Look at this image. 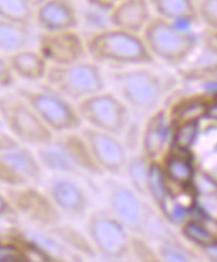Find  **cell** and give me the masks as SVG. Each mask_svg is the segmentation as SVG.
Here are the masks:
<instances>
[{"label": "cell", "instance_id": "cell-13", "mask_svg": "<svg viewBox=\"0 0 217 262\" xmlns=\"http://www.w3.org/2000/svg\"><path fill=\"white\" fill-rule=\"evenodd\" d=\"M82 136L102 172H116L122 168L125 160L124 150L114 134L88 127L83 129Z\"/></svg>", "mask_w": 217, "mask_h": 262}, {"label": "cell", "instance_id": "cell-24", "mask_svg": "<svg viewBox=\"0 0 217 262\" xmlns=\"http://www.w3.org/2000/svg\"><path fill=\"white\" fill-rule=\"evenodd\" d=\"M168 134V128L165 123L157 121L147 136L146 146L149 152H158L167 141Z\"/></svg>", "mask_w": 217, "mask_h": 262}, {"label": "cell", "instance_id": "cell-17", "mask_svg": "<svg viewBox=\"0 0 217 262\" xmlns=\"http://www.w3.org/2000/svg\"><path fill=\"white\" fill-rule=\"evenodd\" d=\"M158 17L190 27L199 19L196 0H149Z\"/></svg>", "mask_w": 217, "mask_h": 262}, {"label": "cell", "instance_id": "cell-16", "mask_svg": "<svg viewBox=\"0 0 217 262\" xmlns=\"http://www.w3.org/2000/svg\"><path fill=\"white\" fill-rule=\"evenodd\" d=\"M6 57L15 77L30 82L45 79L49 64L37 49L27 48Z\"/></svg>", "mask_w": 217, "mask_h": 262}, {"label": "cell", "instance_id": "cell-34", "mask_svg": "<svg viewBox=\"0 0 217 262\" xmlns=\"http://www.w3.org/2000/svg\"><path fill=\"white\" fill-rule=\"evenodd\" d=\"M205 43L210 50L217 54V31L209 29V32L205 37Z\"/></svg>", "mask_w": 217, "mask_h": 262}, {"label": "cell", "instance_id": "cell-1", "mask_svg": "<svg viewBox=\"0 0 217 262\" xmlns=\"http://www.w3.org/2000/svg\"><path fill=\"white\" fill-rule=\"evenodd\" d=\"M86 45L88 58L101 66H142L154 61L142 33L112 26L91 32Z\"/></svg>", "mask_w": 217, "mask_h": 262}, {"label": "cell", "instance_id": "cell-41", "mask_svg": "<svg viewBox=\"0 0 217 262\" xmlns=\"http://www.w3.org/2000/svg\"><path fill=\"white\" fill-rule=\"evenodd\" d=\"M215 92H216V96H215V100H216V102H217V91H215Z\"/></svg>", "mask_w": 217, "mask_h": 262}, {"label": "cell", "instance_id": "cell-35", "mask_svg": "<svg viewBox=\"0 0 217 262\" xmlns=\"http://www.w3.org/2000/svg\"><path fill=\"white\" fill-rule=\"evenodd\" d=\"M86 3H88L89 5H95L98 7L103 8L105 10H111L113 5L115 4L117 0H84Z\"/></svg>", "mask_w": 217, "mask_h": 262}, {"label": "cell", "instance_id": "cell-40", "mask_svg": "<svg viewBox=\"0 0 217 262\" xmlns=\"http://www.w3.org/2000/svg\"><path fill=\"white\" fill-rule=\"evenodd\" d=\"M211 254L214 255L215 258H217V247H214L211 250Z\"/></svg>", "mask_w": 217, "mask_h": 262}, {"label": "cell", "instance_id": "cell-29", "mask_svg": "<svg viewBox=\"0 0 217 262\" xmlns=\"http://www.w3.org/2000/svg\"><path fill=\"white\" fill-rule=\"evenodd\" d=\"M185 233L188 238L200 245H210L214 241L212 234L200 224H188L186 227Z\"/></svg>", "mask_w": 217, "mask_h": 262}, {"label": "cell", "instance_id": "cell-3", "mask_svg": "<svg viewBox=\"0 0 217 262\" xmlns=\"http://www.w3.org/2000/svg\"><path fill=\"white\" fill-rule=\"evenodd\" d=\"M44 80L57 93L77 102L105 90L107 83L101 66L90 58L49 66Z\"/></svg>", "mask_w": 217, "mask_h": 262}, {"label": "cell", "instance_id": "cell-8", "mask_svg": "<svg viewBox=\"0 0 217 262\" xmlns=\"http://www.w3.org/2000/svg\"><path fill=\"white\" fill-rule=\"evenodd\" d=\"M37 49L49 66L73 63L88 58L86 39L77 30L40 31Z\"/></svg>", "mask_w": 217, "mask_h": 262}, {"label": "cell", "instance_id": "cell-36", "mask_svg": "<svg viewBox=\"0 0 217 262\" xmlns=\"http://www.w3.org/2000/svg\"><path fill=\"white\" fill-rule=\"evenodd\" d=\"M11 203L8 197H5L0 192V217L5 216L10 211Z\"/></svg>", "mask_w": 217, "mask_h": 262}, {"label": "cell", "instance_id": "cell-28", "mask_svg": "<svg viewBox=\"0 0 217 262\" xmlns=\"http://www.w3.org/2000/svg\"><path fill=\"white\" fill-rule=\"evenodd\" d=\"M198 134V125L195 122H188L178 129L176 135V143L183 149L188 148L195 141Z\"/></svg>", "mask_w": 217, "mask_h": 262}, {"label": "cell", "instance_id": "cell-23", "mask_svg": "<svg viewBox=\"0 0 217 262\" xmlns=\"http://www.w3.org/2000/svg\"><path fill=\"white\" fill-rule=\"evenodd\" d=\"M167 169L171 179L181 184L189 182L193 177L192 165L188 159L182 157L171 158Z\"/></svg>", "mask_w": 217, "mask_h": 262}, {"label": "cell", "instance_id": "cell-20", "mask_svg": "<svg viewBox=\"0 0 217 262\" xmlns=\"http://www.w3.org/2000/svg\"><path fill=\"white\" fill-rule=\"evenodd\" d=\"M110 206L115 217L122 224L136 226L143 217V207L137 197L128 189L119 188L112 192Z\"/></svg>", "mask_w": 217, "mask_h": 262}, {"label": "cell", "instance_id": "cell-27", "mask_svg": "<svg viewBox=\"0 0 217 262\" xmlns=\"http://www.w3.org/2000/svg\"><path fill=\"white\" fill-rule=\"evenodd\" d=\"M149 189L158 202H164L166 199V189L164 182V178L161 170L154 166L149 170L148 176Z\"/></svg>", "mask_w": 217, "mask_h": 262}, {"label": "cell", "instance_id": "cell-5", "mask_svg": "<svg viewBox=\"0 0 217 262\" xmlns=\"http://www.w3.org/2000/svg\"><path fill=\"white\" fill-rule=\"evenodd\" d=\"M0 120L19 142L44 146L53 141V131L17 93L0 96Z\"/></svg>", "mask_w": 217, "mask_h": 262}, {"label": "cell", "instance_id": "cell-6", "mask_svg": "<svg viewBox=\"0 0 217 262\" xmlns=\"http://www.w3.org/2000/svg\"><path fill=\"white\" fill-rule=\"evenodd\" d=\"M118 97L131 106L149 108L158 101L161 85L158 78L145 69H123L108 75Z\"/></svg>", "mask_w": 217, "mask_h": 262}, {"label": "cell", "instance_id": "cell-9", "mask_svg": "<svg viewBox=\"0 0 217 262\" xmlns=\"http://www.w3.org/2000/svg\"><path fill=\"white\" fill-rule=\"evenodd\" d=\"M43 165L37 156L20 145L0 151V183L10 187L32 185L41 180Z\"/></svg>", "mask_w": 217, "mask_h": 262}, {"label": "cell", "instance_id": "cell-32", "mask_svg": "<svg viewBox=\"0 0 217 262\" xmlns=\"http://www.w3.org/2000/svg\"><path fill=\"white\" fill-rule=\"evenodd\" d=\"M191 73L198 76L213 78L216 80L217 83V61L199 67L196 70H193Z\"/></svg>", "mask_w": 217, "mask_h": 262}, {"label": "cell", "instance_id": "cell-22", "mask_svg": "<svg viewBox=\"0 0 217 262\" xmlns=\"http://www.w3.org/2000/svg\"><path fill=\"white\" fill-rule=\"evenodd\" d=\"M37 158L42 165L52 169L63 172H75L76 169V166L71 163L59 147L57 149H43L40 150Z\"/></svg>", "mask_w": 217, "mask_h": 262}, {"label": "cell", "instance_id": "cell-26", "mask_svg": "<svg viewBox=\"0 0 217 262\" xmlns=\"http://www.w3.org/2000/svg\"><path fill=\"white\" fill-rule=\"evenodd\" d=\"M29 255L21 245L15 243H0V262L28 261Z\"/></svg>", "mask_w": 217, "mask_h": 262}, {"label": "cell", "instance_id": "cell-39", "mask_svg": "<svg viewBox=\"0 0 217 262\" xmlns=\"http://www.w3.org/2000/svg\"><path fill=\"white\" fill-rule=\"evenodd\" d=\"M206 114L210 117L211 119H216L217 120V102L215 104L208 107Z\"/></svg>", "mask_w": 217, "mask_h": 262}, {"label": "cell", "instance_id": "cell-37", "mask_svg": "<svg viewBox=\"0 0 217 262\" xmlns=\"http://www.w3.org/2000/svg\"><path fill=\"white\" fill-rule=\"evenodd\" d=\"M185 214L186 209L180 205L175 206L173 210H172V215H173L174 219L176 220H181V219H183Z\"/></svg>", "mask_w": 217, "mask_h": 262}, {"label": "cell", "instance_id": "cell-30", "mask_svg": "<svg viewBox=\"0 0 217 262\" xmlns=\"http://www.w3.org/2000/svg\"><path fill=\"white\" fill-rule=\"evenodd\" d=\"M15 79L7 57L0 53V89L11 88L15 84Z\"/></svg>", "mask_w": 217, "mask_h": 262}, {"label": "cell", "instance_id": "cell-12", "mask_svg": "<svg viewBox=\"0 0 217 262\" xmlns=\"http://www.w3.org/2000/svg\"><path fill=\"white\" fill-rule=\"evenodd\" d=\"M80 21V12L73 0H40L33 17L40 31L77 30Z\"/></svg>", "mask_w": 217, "mask_h": 262}, {"label": "cell", "instance_id": "cell-19", "mask_svg": "<svg viewBox=\"0 0 217 262\" xmlns=\"http://www.w3.org/2000/svg\"><path fill=\"white\" fill-rule=\"evenodd\" d=\"M59 147L76 168L93 173L102 172L93 159L90 149L83 136L74 134L64 136L58 142Z\"/></svg>", "mask_w": 217, "mask_h": 262}, {"label": "cell", "instance_id": "cell-18", "mask_svg": "<svg viewBox=\"0 0 217 262\" xmlns=\"http://www.w3.org/2000/svg\"><path fill=\"white\" fill-rule=\"evenodd\" d=\"M32 23L0 19V53L5 56L29 48Z\"/></svg>", "mask_w": 217, "mask_h": 262}, {"label": "cell", "instance_id": "cell-33", "mask_svg": "<svg viewBox=\"0 0 217 262\" xmlns=\"http://www.w3.org/2000/svg\"><path fill=\"white\" fill-rule=\"evenodd\" d=\"M18 145H20V142L10 134L0 131V151L12 148Z\"/></svg>", "mask_w": 217, "mask_h": 262}, {"label": "cell", "instance_id": "cell-25", "mask_svg": "<svg viewBox=\"0 0 217 262\" xmlns=\"http://www.w3.org/2000/svg\"><path fill=\"white\" fill-rule=\"evenodd\" d=\"M199 19L208 29L217 31V0L197 1Z\"/></svg>", "mask_w": 217, "mask_h": 262}, {"label": "cell", "instance_id": "cell-11", "mask_svg": "<svg viewBox=\"0 0 217 262\" xmlns=\"http://www.w3.org/2000/svg\"><path fill=\"white\" fill-rule=\"evenodd\" d=\"M8 198L11 205L31 221L54 225L61 219V211L49 194H44L32 185L12 188Z\"/></svg>", "mask_w": 217, "mask_h": 262}, {"label": "cell", "instance_id": "cell-14", "mask_svg": "<svg viewBox=\"0 0 217 262\" xmlns=\"http://www.w3.org/2000/svg\"><path fill=\"white\" fill-rule=\"evenodd\" d=\"M149 0H117L110 11V26L142 33L152 19Z\"/></svg>", "mask_w": 217, "mask_h": 262}, {"label": "cell", "instance_id": "cell-4", "mask_svg": "<svg viewBox=\"0 0 217 262\" xmlns=\"http://www.w3.org/2000/svg\"><path fill=\"white\" fill-rule=\"evenodd\" d=\"M17 94L34 110L53 132L70 133L83 124L77 107L71 100L45 85L40 88H20Z\"/></svg>", "mask_w": 217, "mask_h": 262}, {"label": "cell", "instance_id": "cell-21", "mask_svg": "<svg viewBox=\"0 0 217 262\" xmlns=\"http://www.w3.org/2000/svg\"><path fill=\"white\" fill-rule=\"evenodd\" d=\"M37 0H0V19L33 24Z\"/></svg>", "mask_w": 217, "mask_h": 262}, {"label": "cell", "instance_id": "cell-10", "mask_svg": "<svg viewBox=\"0 0 217 262\" xmlns=\"http://www.w3.org/2000/svg\"><path fill=\"white\" fill-rule=\"evenodd\" d=\"M88 233L94 250L106 258H119L127 249V236L121 222L109 213L98 211L91 216Z\"/></svg>", "mask_w": 217, "mask_h": 262}, {"label": "cell", "instance_id": "cell-31", "mask_svg": "<svg viewBox=\"0 0 217 262\" xmlns=\"http://www.w3.org/2000/svg\"><path fill=\"white\" fill-rule=\"evenodd\" d=\"M207 107L201 102H192L190 104L187 105L181 110V120L188 123V122H195V119L206 114Z\"/></svg>", "mask_w": 217, "mask_h": 262}, {"label": "cell", "instance_id": "cell-7", "mask_svg": "<svg viewBox=\"0 0 217 262\" xmlns=\"http://www.w3.org/2000/svg\"><path fill=\"white\" fill-rule=\"evenodd\" d=\"M81 119L93 129L115 134L124 126L125 102L115 93L101 91L77 102Z\"/></svg>", "mask_w": 217, "mask_h": 262}, {"label": "cell", "instance_id": "cell-15", "mask_svg": "<svg viewBox=\"0 0 217 262\" xmlns=\"http://www.w3.org/2000/svg\"><path fill=\"white\" fill-rule=\"evenodd\" d=\"M49 195L61 212L81 216L88 210L89 201L85 192L71 180H59L53 183Z\"/></svg>", "mask_w": 217, "mask_h": 262}, {"label": "cell", "instance_id": "cell-2", "mask_svg": "<svg viewBox=\"0 0 217 262\" xmlns=\"http://www.w3.org/2000/svg\"><path fill=\"white\" fill-rule=\"evenodd\" d=\"M154 59L170 64H181L190 58L200 38L190 27L154 16L142 32Z\"/></svg>", "mask_w": 217, "mask_h": 262}, {"label": "cell", "instance_id": "cell-38", "mask_svg": "<svg viewBox=\"0 0 217 262\" xmlns=\"http://www.w3.org/2000/svg\"><path fill=\"white\" fill-rule=\"evenodd\" d=\"M165 257H166V260H171V261H183V260H185L183 256L178 255L176 253L172 252V251L165 253Z\"/></svg>", "mask_w": 217, "mask_h": 262}]
</instances>
